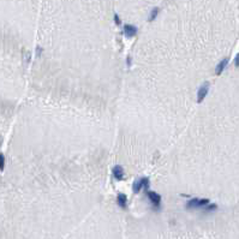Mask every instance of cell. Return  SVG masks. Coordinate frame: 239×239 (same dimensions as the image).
I'll return each instance as SVG.
<instances>
[{
	"instance_id": "6da1fadb",
	"label": "cell",
	"mask_w": 239,
	"mask_h": 239,
	"mask_svg": "<svg viewBox=\"0 0 239 239\" xmlns=\"http://www.w3.org/2000/svg\"><path fill=\"white\" fill-rule=\"evenodd\" d=\"M210 203L209 198H199V197H191L185 202V209L186 210H201L207 207Z\"/></svg>"
},
{
	"instance_id": "7a4b0ae2",
	"label": "cell",
	"mask_w": 239,
	"mask_h": 239,
	"mask_svg": "<svg viewBox=\"0 0 239 239\" xmlns=\"http://www.w3.org/2000/svg\"><path fill=\"white\" fill-rule=\"evenodd\" d=\"M146 196L148 201L150 202V206H151V209L154 211H160L161 207H162V197L161 195L155 192V191H151V190H147L146 191Z\"/></svg>"
},
{
	"instance_id": "3957f363",
	"label": "cell",
	"mask_w": 239,
	"mask_h": 239,
	"mask_svg": "<svg viewBox=\"0 0 239 239\" xmlns=\"http://www.w3.org/2000/svg\"><path fill=\"white\" fill-rule=\"evenodd\" d=\"M149 186H150L149 178H148V177H141V178H138L137 180L133 181V184H132V191H133V193H140L142 190H144V191L149 190Z\"/></svg>"
},
{
	"instance_id": "277c9868",
	"label": "cell",
	"mask_w": 239,
	"mask_h": 239,
	"mask_svg": "<svg viewBox=\"0 0 239 239\" xmlns=\"http://www.w3.org/2000/svg\"><path fill=\"white\" fill-rule=\"evenodd\" d=\"M210 90V83L209 82H204V83H202L201 85H199L198 90H197V103H202L204 99L207 98V95H208V93H209Z\"/></svg>"
},
{
	"instance_id": "5b68a950",
	"label": "cell",
	"mask_w": 239,
	"mask_h": 239,
	"mask_svg": "<svg viewBox=\"0 0 239 239\" xmlns=\"http://www.w3.org/2000/svg\"><path fill=\"white\" fill-rule=\"evenodd\" d=\"M229 64V58L228 57H225V58H222V59L220 60L219 63L216 64V66H215V75L216 76H220V75H222V72L227 69V66H228Z\"/></svg>"
},
{
	"instance_id": "8992f818",
	"label": "cell",
	"mask_w": 239,
	"mask_h": 239,
	"mask_svg": "<svg viewBox=\"0 0 239 239\" xmlns=\"http://www.w3.org/2000/svg\"><path fill=\"white\" fill-rule=\"evenodd\" d=\"M123 30H124V35H125V37L126 39H132V37H135L136 35H137V27H135L133 24H125L124 27H123Z\"/></svg>"
},
{
	"instance_id": "52a82bcc",
	"label": "cell",
	"mask_w": 239,
	"mask_h": 239,
	"mask_svg": "<svg viewBox=\"0 0 239 239\" xmlns=\"http://www.w3.org/2000/svg\"><path fill=\"white\" fill-rule=\"evenodd\" d=\"M112 174H113V178L117 180V181H120V180L124 179L125 177V171H124V167L120 166V165H115L113 168H112Z\"/></svg>"
},
{
	"instance_id": "ba28073f",
	"label": "cell",
	"mask_w": 239,
	"mask_h": 239,
	"mask_svg": "<svg viewBox=\"0 0 239 239\" xmlns=\"http://www.w3.org/2000/svg\"><path fill=\"white\" fill-rule=\"evenodd\" d=\"M117 204L120 209L126 210L128 209V196L125 193H118L117 195Z\"/></svg>"
},
{
	"instance_id": "9c48e42d",
	"label": "cell",
	"mask_w": 239,
	"mask_h": 239,
	"mask_svg": "<svg viewBox=\"0 0 239 239\" xmlns=\"http://www.w3.org/2000/svg\"><path fill=\"white\" fill-rule=\"evenodd\" d=\"M218 209H219V206L216 203H211L210 202L207 207H204L203 209L201 210V213H203V214H211V213H215Z\"/></svg>"
},
{
	"instance_id": "30bf717a",
	"label": "cell",
	"mask_w": 239,
	"mask_h": 239,
	"mask_svg": "<svg viewBox=\"0 0 239 239\" xmlns=\"http://www.w3.org/2000/svg\"><path fill=\"white\" fill-rule=\"evenodd\" d=\"M159 12H160L159 7H154V9H151L149 16H148V20H149V22H153V20H156V17L159 16Z\"/></svg>"
},
{
	"instance_id": "8fae6325",
	"label": "cell",
	"mask_w": 239,
	"mask_h": 239,
	"mask_svg": "<svg viewBox=\"0 0 239 239\" xmlns=\"http://www.w3.org/2000/svg\"><path fill=\"white\" fill-rule=\"evenodd\" d=\"M5 165H6V158L4 153H0V172L5 171Z\"/></svg>"
},
{
	"instance_id": "7c38bea8",
	"label": "cell",
	"mask_w": 239,
	"mask_h": 239,
	"mask_svg": "<svg viewBox=\"0 0 239 239\" xmlns=\"http://www.w3.org/2000/svg\"><path fill=\"white\" fill-rule=\"evenodd\" d=\"M233 65H234V67L239 69V53L236 54V57H234V59H233Z\"/></svg>"
},
{
	"instance_id": "4fadbf2b",
	"label": "cell",
	"mask_w": 239,
	"mask_h": 239,
	"mask_svg": "<svg viewBox=\"0 0 239 239\" xmlns=\"http://www.w3.org/2000/svg\"><path fill=\"white\" fill-rule=\"evenodd\" d=\"M114 23L117 25H121V20H120L119 15H117V13H114Z\"/></svg>"
},
{
	"instance_id": "5bb4252c",
	"label": "cell",
	"mask_w": 239,
	"mask_h": 239,
	"mask_svg": "<svg viewBox=\"0 0 239 239\" xmlns=\"http://www.w3.org/2000/svg\"><path fill=\"white\" fill-rule=\"evenodd\" d=\"M125 63H126V66H128V67H131V66H132V58H131V57H128Z\"/></svg>"
},
{
	"instance_id": "9a60e30c",
	"label": "cell",
	"mask_w": 239,
	"mask_h": 239,
	"mask_svg": "<svg viewBox=\"0 0 239 239\" xmlns=\"http://www.w3.org/2000/svg\"><path fill=\"white\" fill-rule=\"evenodd\" d=\"M42 52H43V50H42L41 47H37V48H36V55L40 57L41 54H42Z\"/></svg>"
}]
</instances>
